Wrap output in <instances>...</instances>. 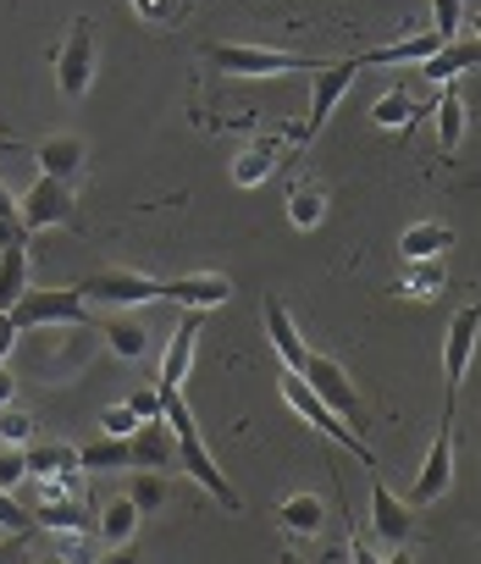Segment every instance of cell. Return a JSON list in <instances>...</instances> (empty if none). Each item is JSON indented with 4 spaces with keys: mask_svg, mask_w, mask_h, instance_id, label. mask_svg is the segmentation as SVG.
I'll use <instances>...</instances> for the list:
<instances>
[{
    "mask_svg": "<svg viewBox=\"0 0 481 564\" xmlns=\"http://www.w3.org/2000/svg\"><path fill=\"white\" fill-rule=\"evenodd\" d=\"M78 300L84 305H111V311H133V305H155L161 300V282L144 271H95L78 282Z\"/></svg>",
    "mask_w": 481,
    "mask_h": 564,
    "instance_id": "cell-6",
    "label": "cell"
},
{
    "mask_svg": "<svg viewBox=\"0 0 481 564\" xmlns=\"http://www.w3.org/2000/svg\"><path fill=\"white\" fill-rule=\"evenodd\" d=\"M0 216H7V221H23V216H18V194H12L7 183H0Z\"/></svg>",
    "mask_w": 481,
    "mask_h": 564,
    "instance_id": "cell-46",
    "label": "cell"
},
{
    "mask_svg": "<svg viewBox=\"0 0 481 564\" xmlns=\"http://www.w3.org/2000/svg\"><path fill=\"white\" fill-rule=\"evenodd\" d=\"M0 531H34V525H29V509H23L18 492H7V487H0Z\"/></svg>",
    "mask_w": 481,
    "mask_h": 564,
    "instance_id": "cell-37",
    "label": "cell"
},
{
    "mask_svg": "<svg viewBox=\"0 0 481 564\" xmlns=\"http://www.w3.org/2000/svg\"><path fill=\"white\" fill-rule=\"evenodd\" d=\"M294 377H299V382H305L332 415H343V421L360 415V388L349 382V371H343L338 360H327V355H305V366H299Z\"/></svg>",
    "mask_w": 481,
    "mask_h": 564,
    "instance_id": "cell-11",
    "label": "cell"
},
{
    "mask_svg": "<svg viewBox=\"0 0 481 564\" xmlns=\"http://www.w3.org/2000/svg\"><path fill=\"white\" fill-rule=\"evenodd\" d=\"M133 454H128V437H100L89 448H78V470H128Z\"/></svg>",
    "mask_w": 481,
    "mask_h": 564,
    "instance_id": "cell-32",
    "label": "cell"
},
{
    "mask_svg": "<svg viewBox=\"0 0 481 564\" xmlns=\"http://www.w3.org/2000/svg\"><path fill=\"white\" fill-rule=\"evenodd\" d=\"M266 338H272V349H277V360H283V371H299L305 366V338H299V327H294V316H288V305L277 300V294H266Z\"/></svg>",
    "mask_w": 481,
    "mask_h": 564,
    "instance_id": "cell-20",
    "label": "cell"
},
{
    "mask_svg": "<svg viewBox=\"0 0 481 564\" xmlns=\"http://www.w3.org/2000/svg\"><path fill=\"white\" fill-rule=\"evenodd\" d=\"M321 216H327V183L321 177H299L288 188V221L310 232V227H321Z\"/></svg>",
    "mask_w": 481,
    "mask_h": 564,
    "instance_id": "cell-24",
    "label": "cell"
},
{
    "mask_svg": "<svg viewBox=\"0 0 481 564\" xmlns=\"http://www.w3.org/2000/svg\"><path fill=\"white\" fill-rule=\"evenodd\" d=\"M277 388H283V399L294 404V415H299L310 432H321L327 443H338L343 454H354V459H365V465H371L365 437H360V432H349V421H343V415H332V410H327V404H321V399H316V393L294 377V371H283V377H277Z\"/></svg>",
    "mask_w": 481,
    "mask_h": 564,
    "instance_id": "cell-4",
    "label": "cell"
},
{
    "mask_svg": "<svg viewBox=\"0 0 481 564\" xmlns=\"http://www.w3.org/2000/svg\"><path fill=\"white\" fill-rule=\"evenodd\" d=\"M448 487H453V399H448V410H442V421H437L431 454H426V465H420L415 487L404 492V503H409V509H420V503H437Z\"/></svg>",
    "mask_w": 481,
    "mask_h": 564,
    "instance_id": "cell-9",
    "label": "cell"
},
{
    "mask_svg": "<svg viewBox=\"0 0 481 564\" xmlns=\"http://www.w3.org/2000/svg\"><path fill=\"white\" fill-rule=\"evenodd\" d=\"M23 476H29V470H23V448H0V487L12 492Z\"/></svg>",
    "mask_w": 481,
    "mask_h": 564,
    "instance_id": "cell-39",
    "label": "cell"
},
{
    "mask_svg": "<svg viewBox=\"0 0 481 564\" xmlns=\"http://www.w3.org/2000/svg\"><path fill=\"white\" fill-rule=\"evenodd\" d=\"M18 344H23V355H29L34 371H45V377H78L95 360L100 333H95V322H62V327L23 333Z\"/></svg>",
    "mask_w": 481,
    "mask_h": 564,
    "instance_id": "cell-2",
    "label": "cell"
},
{
    "mask_svg": "<svg viewBox=\"0 0 481 564\" xmlns=\"http://www.w3.org/2000/svg\"><path fill=\"white\" fill-rule=\"evenodd\" d=\"M475 56H481L475 29H464V34L442 40V45H437V56H426V62H420V67H426V84H453V78L475 73Z\"/></svg>",
    "mask_w": 481,
    "mask_h": 564,
    "instance_id": "cell-17",
    "label": "cell"
},
{
    "mask_svg": "<svg viewBox=\"0 0 481 564\" xmlns=\"http://www.w3.org/2000/svg\"><path fill=\"white\" fill-rule=\"evenodd\" d=\"M139 520H144V514H139V509H133V498L122 492V498L100 503V520H95V525H100V542H106V547H122V542H133V536H139Z\"/></svg>",
    "mask_w": 481,
    "mask_h": 564,
    "instance_id": "cell-26",
    "label": "cell"
},
{
    "mask_svg": "<svg viewBox=\"0 0 481 564\" xmlns=\"http://www.w3.org/2000/svg\"><path fill=\"white\" fill-rule=\"evenodd\" d=\"M387 564H415V558H409V547H393V553H387Z\"/></svg>",
    "mask_w": 481,
    "mask_h": 564,
    "instance_id": "cell-47",
    "label": "cell"
},
{
    "mask_svg": "<svg viewBox=\"0 0 481 564\" xmlns=\"http://www.w3.org/2000/svg\"><path fill=\"white\" fill-rule=\"evenodd\" d=\"M100 426H106V437H133V426H139V415H133L128 404H111V410L100 415Z\"/></svg>",
    "mask_w": 481,
    "mask_h": 564,
    "instance_id": "cell-38",
    "label": "cell"
},
{
    "mask_svg": "<svg viewBox=\"0 0 481 564\" xmlns=\"http://www.w3.org/2000/svg\"><path fill=\"white\" fill-rule=\"evenodd\" d=\"M475 333H481V305H459L453 322H448V344H442V377H448V399L459 393L464 371H470V355H475Z\"/></svg>",
    "mask_w": 481,
    "mask_h": 564,
    "instance_id": "cell-12",
    "label": "cell"
},
{
    "mask_svg": "<svg viewBox=\"0 0 481 564\" xmlns=\"http://www.w3.org/2000/svg\"><path fill=\"white\" fill-rule=\"evenodd\" d=\"M29 294V249H0V316Z\"/></svg>",
    "mask_w": 481,
    "mask_h": 564,
    "instance_id": "cell-29",
    "label": "cell"
},
{
    "mask_svg": "<svg viewBox=\"0 0 481 564\" xmlns=\"http://www.w3.org/2000/svg\"><path fill=\"white\" fill-rule=\"evenodd\" d=\"M95 564H139V553H133V542H122V547H106Z\"/></svg>",
    "mask_w": 481,
    "mask_h": 564,
    "instance_id": "cell-43",
    "label": "cell"
},
{
    "mask_svg": "<svg viewBox=\"0 0 481 564\" xmlns=\"http://www.w3.org/2000/svg\"><path fill=\"white\" fill-rule=\"evenodd\" d=\"M18 349V327L7 322V316H0V366H7V355Z\"/></svg>",
    "mask_w": 481,
    "mask_h": 564,
    "instance_id": "cell-44",
    "label": "cell"
},
{
    "mask_svg": "<svg viewBox=\"0 0 481 564\" xmlns=\"http://www.w3.org/2000/svg\"><path fill=\"white\" fill-rule=\"evenodd\" d=\"M133 12L155 29H177L188 18V0H133Z\"/></svg>",
    "mask_w": 481,
    "mask_h": 564,
    "instance_id": "cell-35",
    "label": "cell"
},
{
    "mask_svg": "<svg viewBox=\"0 0 481 564\" xmlns=\"http://www.w3.org/2000/svg\"><path fill=\"white\" fill-rule=\"evenodd\" d=\"M0 150H12V144H0Z\"/></svg>",
    "mask_w": 481,
    "mask_h": 564,
    "instance_id": "cell-49",
    "label": "cell"
},
{
    "mask_svg": "<svg viewBox=\"0 0 481 564\" xmlns=\"http://www.w3.org/2000/svg\"><path fill=\"white\" fill-rule=\"evenodd\" d=\"M420 117H426V106H415L409 89H393V95H382V100L371 106V122H376V128H415Z\"/></svg>",
    "mask_w": 481,
    "mask_h": 564,
    "instance_id": "cell-31",
    "label": "cell"
},
{
    "mask_svg": "<svg viewBox=\"0 0 481 564\" xmlns=\"http://www.w3.org/2000/svg\"><path fill=\"white\" fill-rule=\"evenodd\" d=\"M459 139H464V95L453 84H442V95H437V144L453 155Z\"/></svg>",
    "mask_w": 481,
    "mask_h": 564,
    "instance_id": "cell-30",
    "label": "cell"
},
{
    "mask_svg": "<svg viewBox=\"0 0 481 564\" xmlns=\"http://www.w3.org/2000/svg\"><path fill=\"white\" fill-rule=\"evenodd\" d=\"M0 564H29V531H7V536H0Z\"/></svg>",
    "mask_w": 481,
    "mask_h": 564,
    "instance_id": "cell-40",
    "label": "cell"
},
{
    "mask_svg": "<svg viewBox=\"0 0 481 564\" xmlns=\"http://www.w3.org/2000/svg\"><path fill=\"white\" fill-rule=\"evenodd\" d=\"M277 525H283L288 536H321V531H327V498H316V492H288V498L277 503Z\"/></svg>",
    "mask_w": 481,
    "mask_h": 564,
    "instance_id": "cell-21",
    "label": "cell"
},
{
    "mask_svg": "<svg viewBox=\"0 0 481 564\" xmlns=\"http://www.w3.org/2000/svg\"><path fill=\"white\" fill-rule=\"evenodd\" d=\"M7 322H12V327H18V338H23V333H40V327L89 322V305L78 300V289H29V294L7 311Z\"/></svg>",
    "mask_w": 481,
    "mask_h": 564,
    "instance_id": "cell-5",
    "label": "cell"
},
{
    "mask_svg": "<svg viewBox=\"0 0 481 564\" xmlns=\"http://www.w3.org/2000/svg\"><path fill=\"white\" fill-rule=\"evenodd\" d=\"M161 300H177L183 311H216L232 300V282L221 271H199V276H177V282H161Z\"/></svg>",
    "mask_w": 481,
    "mask_h": 564,
    "instance_id": "cell-16",
    "label": "cell"
},
{
    "mask_svg": "<svg viewBox=\"0 0 481 564\" xmlns=\"http://www.w3.org/2000/svg\"><path fill=\"white\" fill-rule=\"evenodd\" d=\"M12 399H18V371L0 366V404H12Z\"/></svg>",
    "mask_w": 481,
    "mask_h": 564,
    "instance_id": "cell-45",
    "label": "cell"
},
{
    "mask_svg": "<svg viewBox=\"0 0 481 564\" xmlns=\"http://www.w3.org/2000/svg\"><path fill=\"white\" fill-rule=\"evenodd\" d=\"M437 34H404V40H393V45H376V51H365L360 56V67L365 62H376V67H398V62H426V56H437Z\"/></svg>",
    "mask_w": 481,
    "mask_h": 564,
    "instance_id": "cell-27",
    "label": "cell"
},
{
    "mask_svg": "<svg viewBox=\"0 0 481 564\" xmlns=\"http://www.w3.org/2000/svg\"><path fill=\"white\" fill-rule=\"evenodd\" d=\"M431 34L437 40L464 34V0H431Z\"/></svg>",
    "mask_w": 481,
    "mask_h": 564,
    "instance_id": "cell-36",
    "label": "cell"
},
{
    "mask_svg": "<svg viewBox=\"0 0 481 564\" xmlns=\"http://www.w3.org/2000/svg\"><path fill=\"white\" fill-rule=\"evenodd\" d=\"M34 161H40V177L73 183V177L84 172V161H89V144H84L78 133H51V139L34 150Z\"/></svg>",
    "mask_w": 481,
    "mask_h": 564,
    "instance_id": "cell-19",
    "label": "cell"
},
{
    "mask_svg": "<svg viewBox=\"0 0 481 564\" xmlns=\"http://www.w3.org/2000/svg\"><path fill=\"white\" fill-rule=\"evenodd\" d=\"M442 289H448L442 260H409V276L393 282V294H398V300H437Z\"/></svg>",
    "mask_w": 481,
    "mask_h": 564,
    "instance_id": "cell-28",
    "label": "cell"
},
{
    "mask_svg": "<svg viewBox=\"0 0 481 564\" xmlns=\"http://www.w3.org/2000/svg\"><path fill=\"white\" fill-rule=\"evenodd\" d=\"M128 410H133L139 421H155V415H161V393H155V388H139V393L128 399Z\"/></svg>",
    "mask_w": 481,
    "mask_h": 564,
    "instance_id": "cell-41",
    "label": "cell"
},
{
    "mask_svg": "<svg viewBox=\"0 0 481 564\" xmlns=\"http://www.w3.org/2000/svg\"><path fill=\"white\" fill-rule=\"evenodd\" d=\"M349 564H382V553L371 547V536H349Z\"/></svg>",
    "mask_w": 481,
    "mask_h": 564,
    "instance_id": "cell-42",
    "label": "cell"
},
{
    "mask_svg": "<svg viewBox=\"0 0 481 564\" xmlns=\"http://www.w3.org/2000/svg\"><path fill=\"white\" fill-rule=\"evenodd\" d=\"M398 249H404V260H442V254L453 249V227H442V221H415V227L398 238Z\"/></svg>",
    "mask_w": 481,
    "mask_h": 564,
    "instance_id": "cell-25",
    "label": "cell"
},
{
    "mask_svg": "<svg viewBox=\"0 0 481 564\" xmlns=\"http://www.w3.org/2000/svg\"><path fill=\"white\" fill-rule=\"evenodd\" d=\"M205 62L221 73V78H294V73H310L316 62L294 56V51H272V45H238V40H221L205 51Z\"/></svg>",
    "mask_w": 481,
    "mask_h": 564,
    "instance_id": "cell-3",
    "label": "cell"
},
{
    "mask_svg": "<svg viewBox=\"0 0 481 564\" xmlns=\"http://www.w3.org/2000/svg\"><path fill=\"white\" fill-rule=\"evenodd\" d=\"M199 316L205 311H183V322H177V333L166 344V360H161V382L155 388H177L183 393V382L194 371V349H199Z\"/></svg>",
    "mask_w": 481,
    "mask_h": 564,
    "instance_id": "cell-18",
    "label": "cell"
},
{
    "mask_svg": "<svg viewBox=\"0 0 481 564\" xmlns=\"http://www.w3.org/2000/svg\"><path fill=\"white\" fill-rule=\"evenodd\" d=\"M18 216H23V232H45V227H73L78 221V194L73 183H56V177H34L29 194L18 199Z\"/></svg>",
    "mask_w": 481,
    "mask_h": 564,
    "instance_id": "cell-7",
    "label": "cell"
},
{
    "mask_svg": "<svg viewBox=\"0 0 481 564\" xmlns=\"http://www.w3.org/2000/svg\"><path fill=\"white\" fill-rule=\"evenodd\" d=\"M29 437H34L29 410H18V404H0V448H29Z\"/></svg>",
    "mask_w": 481,
    "mask_h": 564,
    "instance_id": "cell-34",
    "label": "cell"
},
{
    "mask_svg": "<svg viewBox=\"0 0 481 564\" xmlns=\"http://www.w3.org/2000/svg\"><path fill=\"white\" fill-rule=\"evenodd\" d=\"M95 333H100V344H106L117 360H139V355L150 349V333H144V322H133V316H106V322H95Z\"/></svg>",
    "mask_w": 481,
    "mask_h": 564,
    "instance_id": "cell-23",
    "label": "cell"
},
{
    "mask_svg": "<svg viewBox=\"0 0 481 564\" xmlns=\"http://www.w3.org/2000/svg\"><path fill=\"white\" fill-rule=\"evenodd\" d=\"M128 454H133V465H128V470H166V465L177 459V437H172L166 415L139 421V426H133V437H128Z\"/></svg>",
    "mask_w": 481,
    "mask_h": 564,
    "instance_id": "cell-15",
    "label": "cell"
},
{
    "mask_svg": "<svg viewBox=\"0 0 481 564\" xmlns=\"http://www.w3.org/2000/svg\"><path fill=\"white\" fill-rule=\"evenodd\" d=\"M277 564H305V558H299L294 547H283V558H277Z\"/></svg>",
    "mask_w": 481,
    "mask_h": 564,
    "instance_id": "cell-48",
    "label": "cell"
},
{
    "mask_svg": "<svg viewBox=\"0 0 481 564\" xmlns=\"http://www.w3.org/2000/svg\"><path fill=\"white\" fill-rule=\"evenodd\" d=\"M277 161H283V139H250L244 150H238V161H232V183L255 188V183H266L277 172Z\"/></svg>",
    "mask_w": 481,
    "mask_h": 564,
    "instance_id": "cell-22",
    "label": "cell"
},
{
    "mask_svg": "<svg viewBox=\"0 0 481 564\" xmlns=\"http://www.w3.org/2000/svg\"><path fill=\"white\" fill-rule=\"evenodd\" d=\"M371 536H376V542H371L376 553H382V547L393 553V547H404V542L415 536V509H409L398 492H387L382 481L371 487Z\"/></svg>",
    "mask_w": 481,
    "mask_h": 564,
    "instance_id": "cell-13",
    "label": "cell"
},
{
    "mask_svg": "<svg viewBox=\"0 0 481 564\" xmlns=\"http://www.w3.org/2000/svg\"><path fill=\"white\" fill-rule=\"evenodd\" d=\"M95 62H100V51H95V23H73L67 40H62V51H56V89H62L67 100H84L89 84H95Z\"/></svg>",
    "mask_w": 481,
    "mask_h": 564,
    "instance_id": "cell-10",
    "label": "cell"
},
{
    "mask_svg": "<svg viewBox=\"0 0 481 564\" xmlns=\"http://www.w3.org/2000/svg\"><path fill=\"white\" fill-rule=\"evenodd\" d=\"M128 498H133V509H139V514H155V509L166 503V470H133Z\"/></svg>",
    "mask_w": 481,
    "mask_h": 564,
    "instance_id": "cell-33",
    "label": "cell"
},
{
    "mask_svg": "<svg viewBox=\"0 0 481 564\" xmlns=\"http://www.w3.org/2000/svg\"><path fill=\"white\" fill-rule=\"evenodd\" d=\"M155 393H161V415H166V426H172V437H177V465H183L221 509H244V503H238V487L216 470V459H210V448H205V437H199V421H194L188 399H183L177 388H155Z\"/></svg>",
    "mask_w": 481,
    "mask_h": 564,
    "instance_id": "cell-1",
    "label": "cell"
},
{
    "mask_svg": "<svg viewBox=\"0 0 481 564\" xmlns=\"http://www.w3.org/2000/svg\"><path fill=\"white\" fill-rule=\"evenodd\" d=\"M305 78H310V111H305V128H299V139L310 144V139L327 128V117L338 111V100L349 95V84L360 78V56H349V62H332V67H310Z\"/></svg>",
    "mask_w": 481,
    "mask_h": 564,
    "instance_id": "cell-8",
    "label": "cell"
},
{
    "mask_svg": "<svg viewBox=\"0 0 481 564\" xmlns=\"http://www.w3.org/2000/svg\"><path fill=\"white\" fill-rule=\"evenodd\" d=\"M23 470H29V481H45V487H62V492H84V481H78V448H67V443L23 448Z\"/></svg>",
    "mask_w": 481,
    "mask_h": 564,
    "instance_id": "cell-14",
    "label": "cell"
}]
</instances>
